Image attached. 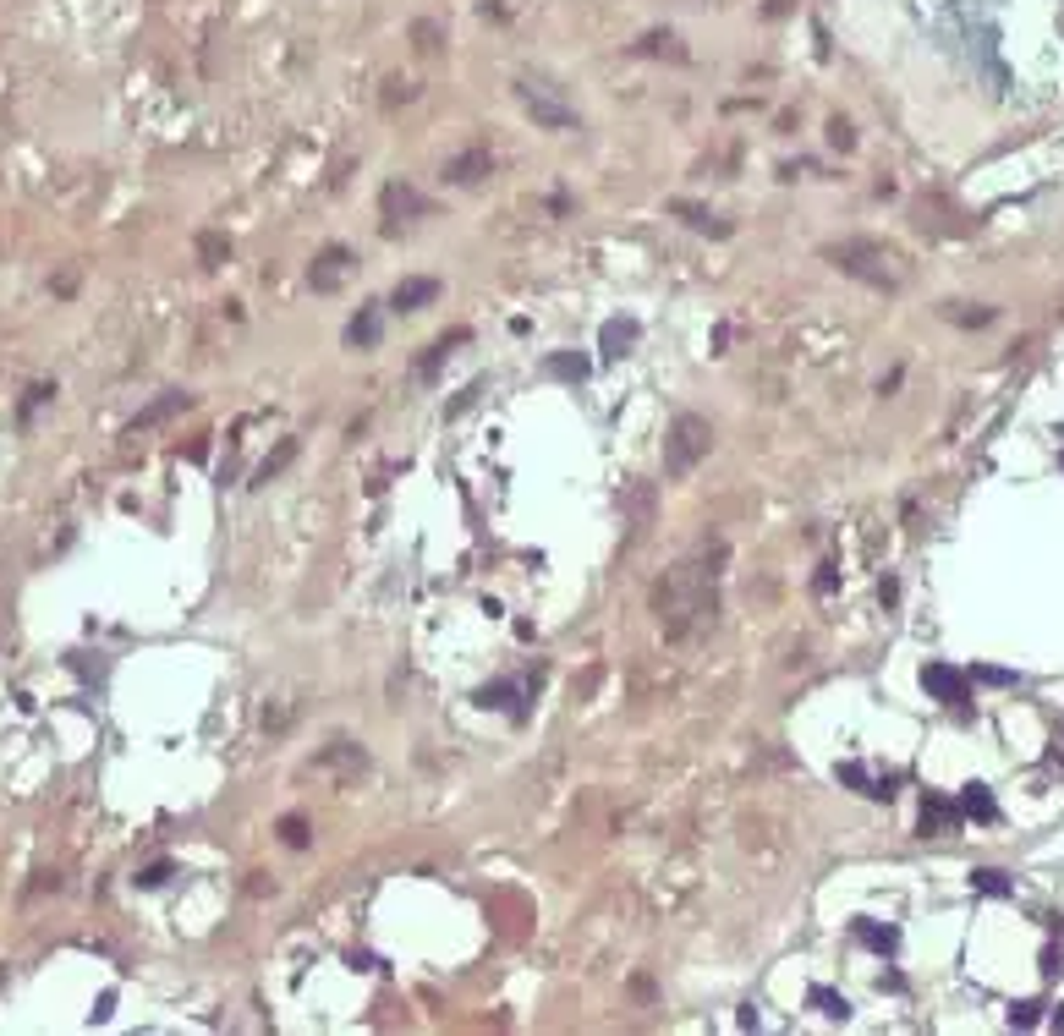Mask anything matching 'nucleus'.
<instances>
[{
    "mask_svg": "<svg viewBox=\"0 0 1064 1036\" xmlns=\"http://www.w3.org/2000/svg\"><path fill=\"white\" fill-rule=\"evenodd\" d=\"M823 258H828L840 275H856V280H867V285H884V291H900V285H906L900 252H889V247H878V242H828Z\"/></svg>",
    "mask_w": 1064,
    "mask_h": 1036,
    "instance_id": "f257e3e1",
    "label": "nucleus"
},
{
    "mask_svg": "<svg viewBox=\"0 0 1064 1036\" xmlns=\"http://www.w3.org/2000/svg\"><path fill=\"white\" fill-rule=\"evenodd\" d=\"M714 450V428H708V417L697 411H681L669 423V439H664V477H686L697 472V461Z\"/></svg>",
    "mask_w": 1064,
    "mask_h": 1036,
    "instance_id": "f03ea898",
    "label": "nucleus"
},
{
    "mask_svg": "<svg viewBox=\"0 0 1064 1036\" xmlns=\"http://www.w3.org/2000/svg\"><path fill=\"white\" fill-rule=\"evenodd\" d=\"M516 100H522V110L538 126H549V132H571V126H582V121H576V105L565 100L560 83H549V77H522V83H516Z\"/></svg>",
    "mask_w": 1064,
    "mask_h": 1036,
    "instance_id": "7ed1b4c3",
    "label": "nucleus"
},
{
    "mask_svg": "<svg viewBox=\"0 0 1064 1036\" xmlns=\"http://www.w3.org/2000/svg\"><path fill=\"white\" fill-rule=\"evenodd\" d=\"M379 209H384V231H396L401 219H423V214H434V203H428L417 187H406V181H384Z\"/></svg>",
    "mask_w": 1064,
    "mask_h": 1036,
    "instance_id": "20e7f679",
    "label": "nucleus"
},
{
    "mask_svg": "<svg viewBox=\"0 0 1064 1036\" xmlns=\"http://www.w3.org/2000/svg\"><path fill=\"white\" fill-rule=\"evenodd\" d=\"M351 275V247H340V242H330L324 252L308 264V280H313V291H340V280Z\"/></svg>",
    "mask_w": 1064,
    "mask_h": 1036,
    "instance_id": "39448f33",
    "label": "nucleus"
},
{
    "mask_svg": "<svg viewBox=\"0 0 1064 1036\" xmlns=\"http://www.w3.org/2000/svg\"><path fill=\"white\" fill-rule=\"evenodd\" d=\"M489 171H494V154L477 143V148H467V154L450 159V165H444V181H456V187H477Z\"/></svg>",
    "mask_w": 1064,
    "mask_h": 1036,
    "instance_id": "423d86ee",
    "label": "nucleus"
},
{
    "mask_svg": "<svg viewBox=\"0 0 1064 1036\" xmlns=\"http://www.w3.org/2000/svg\"><path fill=\"white\" fill-rule=\"evenodd\" d=\"M439 280H428V275H412V280H401L396 291H390V307H401V313H417V307H428V302H439Z\"/></svg>",
    "mask_w": 1064,
    "mask_h": 1036,
    "instance_id": "0eeeda50",
    "label": "nucleus"
},
{
    "mask_svg": "<svg viewBox=\"0 0 1064 1036\" xmlns=\"http://www.w3.org/2000/svg\"><path fill=\"white\" fill-rule=\"evenodd\" d=\"M187 406H192V395H187V390H165V395H159V401H154L148 411H138V417H132V428H126V434H132V439H138L143 428H154V423H165V417H176V411H187Z\"/></svg>",
    "mask_w": 1064,
    "mask_h": 1036,
    "instance_id": "6e6552de",
    "label": "nucleus"
},
{
    "mask_svg": "<svg viewBox=\"0 0 1064 1036\" xmlns=\"http://www.w3.org/2000/svg\"><path fill=\"white\" fill-rule=\"evenodd\" d=\"M669 214H681L692 231H708V236H730V225L719 219V214H708L702 203H692V198H669Z\"/></svg>",
    "mask_w": 1064,
    "mask_h": 1036,
    "instance_id": "1a4fd4ad",
    "label": "nucleus"
},
{
    "mask_svg": "<svg viewBox=\"0 0 1064 1036\" xmlns=\"http://www.w3.org/2000/svg\"><path fill=\"white\" fill-rule=\"evenodd\" d=\"M472 340V330H450V335H439L428 351H423V363H417V379H434L439 368H444V357H450V351H456V346H467Z\"/></svg>",
    "mask_w": 1064,
    "mask_h": 1036,
    "instance_id": "9d476101",
    "label": "nucleus"
},
{
    "mask_svg": "<svg viewBox=\"0 0 1064 1036\" xmlns=\"http://www.w3.org/2000/svg\"><path fill=\"white\" fill-rule=\"evenodd\" d=\"M346 346H363V351L379 346V307H363L357 318L346 323Z\"/></svg>",
    "mask_w": 1064,
    "mask_h": 1036,
    "instance_id": "9b49d317",
    "label": "nucleus"
},
{
    "mask_svg": "<svg viewBox=\"0 0 1064 1036\" xmlns=\"http://www.w3.org/2000/svg\"><path fill=\"white\" fill-rule=\"evenodd\" d=\"M412 44H417V55H439L444 50V28L434 17H417L412 22Z\"/></svg>",
    "mask_w": 1064,
    "mask_h": 1036,
    "instance_id": "f8f14e48",
    "label": "nucleus"
},
{
    "mask_svg": "<svg viewBox=\"0 0 1064 1036\" xmlns=\"http://www.w3.org/2000/svg\"><path fill=\"white\" fill-rule=\"evenodd\" d=\"M198 258H204V269H220L225 258H231V242H225L220 231H204L198 236Z\"/></svg>",
    "mask_w": 1064,
    "mask_h": 1036,
    "instance_id": "ddd939ff",
    "label": "nucleus"
},
{
    "mask_svg": "<svg viewBox=\"0 0 1064 1036\" xmlns=\"http://www.w3.org/2000/svg\"><path fill=\"white\" fill-rule=\"evenodd\" d=\"M292 456H297V439H285V444L275 450V456H269L264 466H258V482H269V477H280V472H285V461H292Z\"/></svg>",
    "mask_w": 1064,
    "mask_h": 1036,
    "instance_id": "4468645a",
    "label": "nucleus"
},
{
    "mask_svg": "<svg viewBox=\"0 0 1064 1036\" xmlns=\"http://www.w3.org/2000/svg\"><path fill=\"white\" fill-rule=\"evenodd\" d=\"M280 839H285V845H292V850H302L308 845V817H280Z\"/></svg>",
    "mask_w": 1064,
    "mask_h": 1036,
    "instance_id": "2eb2a0df",
    "label": "nucleus"
},
{
    "mask_svg": "<svg viewBox=\"0 0 1064 1036\" xmlns=\"http://www.w3.org/2000/svg\"><path fill=\"white\" fill-rule=\"evenodd\" d=\"M642 55H675V60H681V50H675V34H648V39H642Z\"/></svg>",
    "mask_w": 1064,
    "mask_h": 1036,
    "instance_id": "dca6fc26",
    "label": "nucleus"
},
{
    "mask_svg": "<svg viewBox=\"0 0 1064 1036\" xmlns=\"http://www.w3.org/2000/svg\"><path fill=\"white\" fill-rule=\"evenodd\" d=\"M636 340V323H609V330H604V346L609 351H615V346H631Z\"/></svg>",
    "mask_w": 1064,
    "mask_h": 1036,
    "instance_id": "f3484780",
    "label": "nucleus"
},
{
    "mask_svg": "<svg viewBox=\"0 0 1064 1036\" xmlns=\"http://www.w3.org/2000/svg\"><path fill=\"white\" fill-rule=\"evenodd\" d=\"M549 373H560V379H582L588 363H582V357H549Z\"/></svg>",
    "mask_w": 1064,
    "mask_h": 1036,
    "instance_id": "a211bd4d",
    "label": "nucleus"
},
{
    "mask_svg": "<svg viewBox=\"0 0 1064 1036\" xmlns=\"http://www.w3.org/2000/svg\"><path fill=\"white\" fill-rule=\"evenodd\" d=\"M828 143H834V148H851V143H856L851 121H840V116H834V121H828Z\"/></svg>",
    "mask_w": 1064,
    "mask_h": 1036,
    "instance_id": "6ab92c4d",
    "label": "nucleus"
},
{
    "mask_svg": "<svg viewBox=\"0 0 1064 1036\" xmlns=\"http://www.w3.org/2000/svg\"><path fill=\"white\" fill-rule=\"evenodd\" d=\"M396 100H412V83H396V77L384 83V105H396Z\"/></svg>",
    "mask_w": 1064,
    "mask_h": 1036,
    "instance_id": "aec40b11",
    "label": "nucleus"
},
{
    "mask_svg": "<svg viewBox=\"0 0 1064 1036\" xmlns=\"http://www.w3.org/2000/svg\"><path fill=\"white\" fill-rule=\"evenodd\" d=\"M165 878H171V866H165V861H159V866H148V872H143V878H138V883H143V889H159V883H165Z\"/></svg>",
    "mask_w": 1064,
    "mask_h": 1036,
    "instance_id": "412c9836",
    "label": "nucleus"
},
{
    "mask_svg": "<svg viewBox=\"0 0 1064 1036\" xmlns=\"http://www.w3.org/2000/svg\"><path fill=\"white\" fill-rule=\"evenodd\" d=\"M0 982H6V965H0Z\"/></svg>",
    "mask_w": 1064,
    "mask_h": 1036,
    "instance_id": "4be33fe9",
    "label": "nucleus"
}]
</instances>
